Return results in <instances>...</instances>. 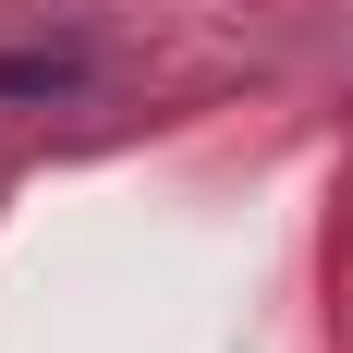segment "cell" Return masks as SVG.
I'll use <instances>...</instances> for the list:
<instances>
[{
    "label": "cell",
    "instance_id": "obj_1",
    "mask_svg": "<svg viewBox=\"0 0 353 353\" xmlns=\"http://www.w3.org/2000/svg\"><path fill=\"white\" fill-rule=\"evenodd\" d=\"M0 98H85V49H12Z\"/></svg>",
    "mask_w": 353,
    "mask_h": 353
}]
</instances>
